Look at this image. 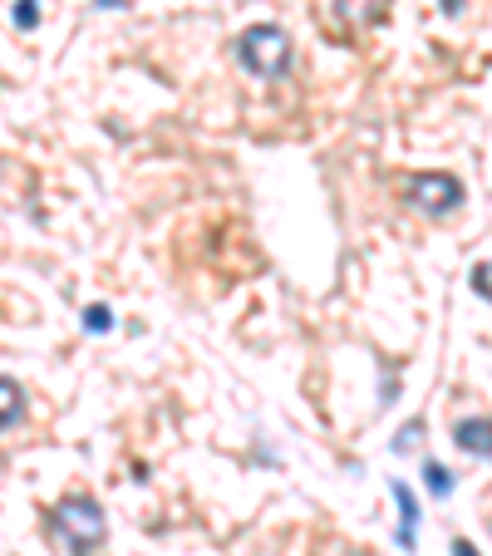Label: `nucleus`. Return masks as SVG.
<instances>
[{"mask_svg":"<svg viewBox=\"0 0 492 556\" xmlns=\"http://www.w3.org/2000/svg\"><path fill=\"white\" fill-rule=\"evenodd\" d=\"M50 527L75 556H94L99 546H104V536H108L104 507H99L94 497H65V503H54L50 507Z\"/></svg>","mask_w":492,"mask_h":556,"instance_id":"f257e3e1","label":"nucleus"},{"mask_svg":"<svg viewBox=\"0 0 492 556\" xmlns=\"http://www.w3.org/2000/svg\"><path fill=\"white\" fill-rule=\"evenodd\" d=\"M236 60L257 79H281L290 65V35L281 25H246L236 35Z\"/></svg>","mask_w":492,"mask_h":556,"instance_id":"f03ea898","label":"nucleus"},{"mask_svg":"<svg viewBox=\"0 0 492 556\" xmlns=\"http://www.w3.org/2000/svg\"><path fill=\"white\" fill-rule=\"evenodd\" d=\"M404 197L409 207H418L428 217H449L463 207V182L453 172H418V178L404 182Z\"/></svg>","mask_w":492,"mask_h":556,"instance_id":"7ed1b4c3","label":"nucleus"},{"mask_svg":"<svg viewBox=\"0 0 492 556\" xmlns=\"http://www.w3.org/2000/svg\"><path fill=\"white\" fill-rule=\"evenodd\" d=\"M335 15H340L350 30H370L389 15V0H335Z\"/></svg>","mask_w":492,"mask_h":556,"instance_id":"20e7f679","label":"nucleus"},{"mask_svg":"<svg viewBox=\"0 0 492 556\" xmlns=\"http://www.w3.org/2000/svg\"><path fill=\"white\" fill-rule=\"evenodd\" d=\"M453 439H458V449L472 453V458H492V418H463V424L453 428Z\"/></svg>","mask_w":492,"mask_h":556,"instance_id":"39448f33","label":"nucleus"},{"mask_svg":"<svg viewBox=\"0 0 492 556\" xmlns=\"http://www.w3.org/2000/svg\"><path fill=\"white\" fill-rule=\"evenodd\" d=\"M25 418V389L0 375V428H15Z\"/></svg>","mask_w":492,"mask_h":556,"instance_id":"423d86ee","label":"nucleus"},{"mask_svg":"<svg viewBox=\"0 0 492 556\" xmlns=\"http://www.w3.org/2000/svg\"><path fill=\"white\" fill-rule=\"evenodd\" d=\"M394 497H399V546L409 552V546H414V527H418V503L404 482H394Z\"/></svg>","mask_w":492,"mask_h":556,"instance_id":"0eeeda50","label":"nucleus"},{"mask_svg":"<svg viewBox=\"0 0 492 556\" xmlns=\"http://www.w3.org/2000/svg\"><path fill=\"white\" fill-rule=\"evenodd\" d=\"M424 488H428V492H433V497H439V503H443V497H449V492H453V473L443 468V463H433V458H428V463H424Z\"/></svg>","mask_w":492,"mask_h":556,"instance_id":"6e6552de","label":"nucleus"},{"mask_svg":"<svg viewBox=\"0 0 492 556\" xmlns=\"http://www.w3.org/2000/svg\"><path fill=\"white\" fill-rule=\"evenodd\" d=\"M418 439H424V424H418V418H409V424L399 428V439H394V453H414V449H418Z\"/></svg>","mask_w":492,"mask_h":556,"instance_id":"1a4fd4ad","label":"nucleus"},{"mask_svg":"<svg viewBox=\"0 0 492 556\" xmlns=\"http://www.w3.org/2000/svg\"><path fill=\"white\" fill-rule=\"evenodd\" d=\"M85 331H94V335L114 331V315H108V306H89V311H85Z\"/></svg>","mask_w":492,"mask_h":556,"instance_id":"9d476101","label":"nucleus"},{"mask_svg":"<svg viewBox=\"0 0 492 556\" xmlns=\"http://www.w3.org/2000/svg\"><path fill=\"white\" fill-rule=\"evenodd\" d=\"M472 290H478L482 300H492V261H482V267H472Z\"/></svg>","mask_w":492,"mask_h":556,"instance_id":"9b49d317","label":"nucleus"},{"mask_svg":"<svg viewBox=\"0 0 492 556\" xmlns=\"http://www.w3.org/2000/svg\"><path fill=\"white\" fill-rule=\"evenodd\" d=\"M35 21H40V5H35V0H21V5H15V25H21V30H30Z\"/></svg>","mask_w":492,"mask_h":556,"instance_id":"f8f14e48","label":"nucleus"},{"mask_svg":"<svg viewBox=\"0 0 492 556\" xmlns=\"http://www.w3.org/2000/svg\"><path fill=\"white\" fill-rule=\"evenodd\" d=\"M453 556H478V552H472V542H463L458 536V542H453Z\"/></svg>","mask_w":492,"mask_h":556,"instance_id":"ddd939ff","label":"nucleus"},{"mask_svg":"<svg viewBox=\"0 0 492 556\" xmlns=\"http://www.w3.org/2000/svg\"><path fill=\"white\" fill-rule=\"evenodd\" d=\"M99 5H104V11H108V5H129V0H99Z\"/></svg>","mask_w":492,"mask_h":556,"instance_id":"4468645a","label":"nucleus"}]
</instances>
